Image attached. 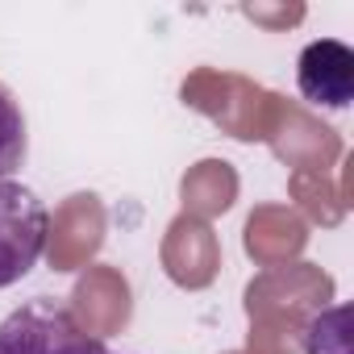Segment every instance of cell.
<instances>
[{"label":"cell","mask_w":354,"mask_h":354,"mask_svg":"<svg viewBox=\"0 0 354 354\" xmlns=\"http://www.w3.org/2000/svg\"><path fill=\"white\" fill-rule=\"evenodd\" d=\"M296 88L317 109H350L354 100V50L337 38H317L296 59Z\"/></svg>","instance_id":"cell-3"},{"label":"cell","mask_w":354,"mask_h":354,"mask_svg":"<svg viewBox=\"0 0 354 354\" xmlns=\"http://www.w3.org/2000/svg\"><path fill=\"white\" fill-rule=\"evenodd\" d=\"M46 234L50 213L38 201V192L17 180H0V292L21 283L38 267Z\"/></svg>","instance_id":"cell-2"},{"label":"cell","mask_w":354,"mask_h":354,"mask_svg":"<svg viewBox=\"0 0 354 354\" xmlns=\"http://www.w3.org/2000/svg\"><path fill=\"white\" fill-rule=\"evenodd\" d=\"M0 354H109L75 313L50 296H34L0 321Z\"/></svg>","instance_id":"cell-1"},{"label":"cell","mask_w":354,"mask_h":354,"mask_svg":"<svg viewBox=\"0 0 354 354\" xmlns=\"http://www.w3.org/2000/svg\"><path fill=\"white\" fill-rule=\"evenodd\" d=\"M30 154V125L21 113V100L9 84H0V180H13V171L26 167Z\"/></svg>","instance_id":"cell-4"}]
</instances>
